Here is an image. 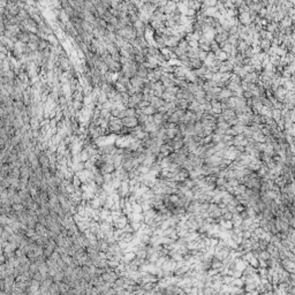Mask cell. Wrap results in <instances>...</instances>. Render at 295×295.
<instances>
[{
	"instance_id": "6da1fadb",
	"label": "cell",
	"mask_w": 295,
	"mask_h": 295,
	"mask_svg": "<svg viewBox=\"0 0 295 295\" xmlns=\"http://www.w3.org/2000/svg\"><path fill=\"white\" fill-rule=\"evenodd\" d=\"M121 122H122V126L123 127H127V128H134L138 125L137 122V119L135 116H130V118H123L121 119Z\"/></svg>"
},
{
	"instance_id": "7a4b0ae2",
	"label": "cell",
	"mask_w": 295,
	"mask_h": 295,
	"mask_svg": "<svg viewBox=\"0 0 295 295\" xmlns=\"http://www.w3.org/2000/svg\"><path fill=\"white\" fill-rule=\"evenodd\" d=\"M236 20H238V22L241 23V24L245 25V27H248L250 23H252L251 22V20H250L249 13H240V14L238 15Z\"/></svg>"
},
{
	"instance_id": "3957f363",
	"label": "cell",
	"mask_w": 295,
	"mask_h": 295,
	"mask_svg": "<svg viewBox=\"0 0 295 295\" xmlns=\"http://www.w3.org/2000/svg\"><path fill=\"white\" fill-rule=\"evenodd\" d=\"M149 103H150V105H151L153 109H156V110H158L159 107L164 106V104H165V102H164L160 97H156V96H151Z\"/></svg>"
},
{
	"instance_id": "277c9868",
	"label": "cell",
	"mask_w": 295,
	"mask_h": 295,
	"mask_svg": "<svg viewBox=\"0 0 295 295\" xmlns=\"http://www.w3.org/2000/svg\"><path fill=\"white\" fill-rule=\"evenodd\" d=\"M129 82H130V84H132V87H135V88H141L142 90H143V88H144V80H142L141 77H138V76H134V77H130L129 78Z\"/></svg>"
},
{
	"instance_id": "5b68a950",
	"label": "cell",
	"mask_w": 295,
	"mask_h": 295,
	"mask_svg": "<svg viewBox=\"0 0 295 295\" xmlns=\"http://www.w3.org/2000/svg\"><path fill=\"white\" fill-rule=\"evenodd\" d=\"M228 37H229V34H228L227 31H223V32H220V34H216V36H214L213 39H214L216 43L221 44V43H224V42H227Z\"/></svg>"
},
{
	"instance_id": "8992f818",
	"label": "cell",
	"mask_w": 295,
	"mask_h": 295,
	"mask_svg": "<svg viewBox=\"0 0 295 295\" xmlns=\"http://www.w3.org/2000/svg\"><path fill=\"white\" fill-rule=\"evenodd\" d=\"M189 66H190V70H197V69H200L203 66V62L198 58L189 59Z\"/></svg>"
},
{
	"instance_id": "52a82bcc",
	"label": "cell",
	"mask_w": 295,
	"mask_h": 295,
	"mask_svg": "<svg viewBox=\"0 0 295 295\" xmlns=\"http://www.w3.org/2000/svg\"><path fill=\"white\" fill-rule=\"evenodd\" d=\"M214 57L216 59L219 61V62H224V61H227V58H228V54H226L223 50H218L217 52H214Z\"/></svg>"
},
{
	"instance_id": "ba28073f",
	"label": "cell",
	"mask_w": 295,
	"mask_h": 295,
	"mask_svg": "<svg viewBox=\"0 0 295 295\" xmlns=\"http://www.w3.org/2000/svg\"><path fill=\"white\" fill-rule=\"evenodd\" d=\"M136 76L141 77L142 80H146V76H148V69L144 68L142 65H138V68H137V71H136Z\"/></svg>"
},
{
	"instance_id": "9c48e42d",
	"label": "cell",
	"mask_w": 295,
	"mask_h": 295,
	"mask_svg": "<svg viewBox=\"0 0 295 295\" xmlns=\"http://www.w3.org/2000/svg\"><path fill=\"white\" fill-rule=\"evenodd\" d=\"M221 115L224 116L225 121L229 120V119H232V118H234V116H236V114H235V112H234V110H231V109L225 110V111H221Z\"/></svg>"
},
{
	"instance_id": "30bf717a",
	"label": "cell",
	"mask_w": 295,
	"mask_h": 295,
	"mask_svg": "<svg viewBox=\"0 0 295 295\" xmlns=\"http://www.w3.org/2000/svg\"><path fill=\"white\" fill-rule=\"evenodd\" d=\"M141 112H142V114H144V115L149 116V115H153V114L157 112V110H156V109H153L151 105H149V106H146V107L142 109V110H141Z\"/></svg>"
},
{
	"instance_id": "8fae6325",
	"label": "cell",
	"mask_w": 295,
	"mask_h": 295,
	"mask_svg": "<svg viewBox=\"0 0 295 295\" xmlns=\"http://www.w3.org/2000/svg\"><path fill=\"white\" fill-rule=\"evenodd\" d=\"M160 82H161V84H163L164 88H170V87H173V85H174V82H173L172 80H170V78H167V77H165V76H163V75H161V77H160Z\"/></svg>"
},
{
	"instance_id": "7c38bea8",
	"label": "cell",
	"mask_w": 295,
	"mask_h": 295,
	"mask_svg": "<svg viewBox=\"0 0 295 295\" xmlns=\"http://www.w3.org/2000/svg\"><path fill=\"white\" fill-rule=\"evenodd\" d=\"M251 138L256 142V143H264V136L262 135L261 132H257V133H252L251 135Z\"/></svg>"
},
{
	"instance_id": "4fadbf2b",
	"label": "cell",
	"mask_w": 295,
	"mask_h": 295,
	"mask_svg": "<svg viewBox=\"0 0 295 295\" xmlns=\"http://www.w3.org/2000/svg\"><path fill=\"white\" fill-rule=\"evenodd\" d=\"M198 106H200V104H198L196 100H193V102H190V103L188 104V107H187V110H188V111H190V112H194V113H196V111L198 110Z\"/></svg>"
},
{
	"instance_id": "5bb4252c",
	"label": "cell",
	"mask_w": 295,
	"mask_h": 295,
	"mask_svg": "<svg viewBox=\"0 0 295 295\" xmlns=\"http://www.w3.org/2000/svg\"><path fill=\"white\" fill-rule=\"evenodd\" d=\"M188 102L186 99H180V100H175V106L178 109H181V110H187L188 107Z\"/></svg>"
},
{
	"instance_id": "9a60e30c",
	"label": "cell",
	"mask_w": 295,
	"mask_h": 295,
	"mask_svg": "<svg viewBox=\"0 0 295 295\" xmlns=\"http://www.w3.org/2000/svg\"><path fill=\"white\" fill-rule=\"evenodd\" d=\"M277 29H278V23H275V22L268 23V25L264 28V30H266V31H268V32H270V34H273Z\"/></svg>"
},
{
	"instance_id": "2e32d148",
	"label": "cell",
	"mask_w": 295,
	"mask_h": 295,
	"mask_svg": "<svg viewBox=\"0 0 295 295\" xmlns=\"http://www.w3.org/2000/svg\"><path fill=\"white\" fill-rule=\"evenodd\" d=\"M279 24H280L282 28H289L291 25H293V23L291 21V18H288V16H285V18L279 22Z\"/></svg>"
},
{
	"instance_id": "e0dca14e",
	"label": "cell",
	"mask_w": 295,
	"mask_h": 295,
	"mask_svg": "<svg viewBox=\"0 0 295 295\" xmlns=\"http://www.w3.org/2000/svg\"><path fill=\"white\" fill-rule=\"evenodd\" d=\"M167 122L168 123H174V125H179V122H180V118L175 113H173L171 116H168V119H167Z\"/></svg>"
},
{
	"instance_id": "ac0fdd59",
	"label": "cell",
	"mask_w": 295,
	"mask_h": 295,
	"mask_svg": "<svg viewBox=\"0 0 295 295\" xmlns=\"http://www.w3.org/2000/svg\"><path fill=\"white\" fill-rule=\"evenodd\" d=\"M178 47L181 50V51H183L184 53L187 52V50H188V47H189V45H188V42L183 38V39H181L180 42H179V44H178Z\"/></svg>"
},
{
	"instance_id": "d6986e66",
	"label": "cell",
	"mask_w": 295,
	"mask_h": 295,
	"mask_svg": "<svg viewBox=\"0 0 295 295\" xmlns=\"http://www.w3.org/2000/svg\"><path fill=\"white\" fill-rule=\"evenodd\" d=\"M145 61L149 62V64H151L152 66H157V67H159V62L157 61V59H156L155 57H152V55H148L146 59H145Z\"/></svg>"
},
{
	"instance_id": "ffe728a7",
	"label": "cell",
	"mask_w": 295,
	"mask_h": 295,
	"mask_svg": "<svg viewBox=\"0 0 295 295\" xmlns=\"http://www.w3.org/2000/svg\"><path fill=\"white\" fill-rule=\"evenodd\" d=\"M198 50L200 51H204V52H210V42H206V43H202V44H198Z\"/></svg>"
},
{
	"instance_id": "44dd1931",
	"label": "cell",
	"mask_w": 295,
	"mask_h": 295,
	"mask_svg": "<svg viewBox=\"0 0 295 295\" xmlns=\"http://www.w3.org/2000/svg\"><path fill=\"white\" fill-rule=\"evenodd\" d=\"M219 48H220V47H219V44H218V43H216V42H214V39L210 41V51H211V52H213V53H214V52H217Z\"/></svg>"
},
{
	"instance_id": "7402d4cb",
	"label": "cell",
	"mask_w": 295,
	"mask_h": 295,
	"mask_svg": "<svg viewBox=\"0 0 295 295\" xmlns=\"http://www.w3.org/2000/svg\"><path fill=\"white\" fill-rule=\"evenodd\" d=\"M242 135L245 136V138H249V137H251V135H252V130H251V127H250V126L245 127Z\"/></svg>"
},
{
	"instance_id": "603a6c76",
	"label": "cell",
	"mask_w": 295,
	"mask_h": 295,
	"mask_svg": "<svg viewBox=\"0 0 295 295\" xmlns=\"http://www.w3.org/2000/svg\"><path fill=\"white\" fill-rule=\"evenodd\" d=\"M178 90H179V88L175 87V85H173V87H170V88H165L164 92H167V93H170V95H174V96H175V93L178 92Z\"/></svg>"
},
{
	"instance_id": "cb8c5ba5",
	"label": "cell",
	"mask_w": 295,
	"mask_h": 295,
	"mask_svg": "<svg viewBox=\"0 0 295 295\" xmlns=\"http://www.w3.org/2000/svg\"><path fill=\"white\" fill-rule=\"evenodd\" d=\"M233 129H234V132L236 133V135H240V134H242L243 133V129H245V127L243 126H241V125H235V126H233L232 127Z\"/></svg>"
},
{
	"instance_id": "d4e9b609",
	"label": "cell",
	"mask_w": 295,
	"mask_h": 295,
	"mask_svg": "<svg viewBox=\"0 0 295 295\" xmlns=\"http://www.w3.org/2000/svg\"><path fill=\"white\" fill-rule=\"evenodd\" d=\"M217 128L223 129V130H226L228 128H231V126L227 123L226 121H221V122H218V123H217Z\"/></svg>"
},
{
	"instance_id": "484cf974",
	"label": "cell",
	"mask_w": 295,
	"mask_h": 295,
	"mask_svg": "<svg viewBox=\"0 0 295 295\" xmlns=\"http://www.w3.org/2000/svg\"><path fill=\"white\" fill-rule=\"evenodd\" d=\"M206 55H207V53L206 52H204V51H200L198 50V54H197V58L203 62L204 61L205 59H206Z\"/></svg>"
},
{
	"instance_id": "4316f807",
	"label": "cell",
	"mask_w": 295,
	"mask_h": 295,
	"mask_svg": "<svg viewBox=\"0 0 295 295\" xmlns=\"http://www.w3.org/2000/svg\"><path fill=\"white\" fill-rule=\"evenodd\" d=\"M80 184H81L80 178H78L77 175H74V177H73V186H74V187H78Z\"/></svg>"
},
{
	"instance_id": "83f0119b",
	"label": "cell",
	"mask_w": 295,
	"mask_h": 295,
	"mask_svg": "<svg viewBox=\"0 0 295 295\" xmlns=\"http://www.w3.org/2000/svg\"><path fill=\"white\" fill-rule=\"evenodd\" d=\"M266 14H268V11H266V8H265V7H263V8H261V9H259V12H258V14H257V15H258L261 19H263Z\"/></svg>"
},
{
	"instance_id": "f1b7e54d",
	"label": "cell",
	"mask_w": 295,
	"mask_h": 295,
	"mask_svg": "<svg viewBox=\"0 0 295 295\" xmlns=\"http://www.w3.org/2000/svg\"><path fill=\"white\" fill-rule=\"evenodd\" d=\"M213 134H214V135H218V136H223V135H225V130L219 129V128H216V129L213 130Z\"/></svg>"
},
{
	"instance_id": "f546056e",
	"label": "cell",
	"mask_w": 295,
	"mask_h": 295,
	"mask_svg": "<svg viewBox=\"0 0 295 295\" xmlns=\"http://www.w3.org/2000/svg\"><path fill=\"white\" fill-rule=\"evenodd\" d=\"M188 45L191 48H198V42L197 41H190V42H188Z\"/></svg>"
},
{
	"instance_id": "4dcf8cb0",
	"label": "cell",
	"mask_w": 295,
	"mask_h": 295,
	"mask_svg": "<svg viewBox=\"0 0 295 295\" xmlns=\"http://www.w3.org/2000/svg\"><path fill=\"white\" fill-rule=\"evenodd\" d=\"M174 113L177 114V115H178L179 118H182V116L184 115V113H186V110H181V109H177Z\"/></svg>"
}]
</instances>
